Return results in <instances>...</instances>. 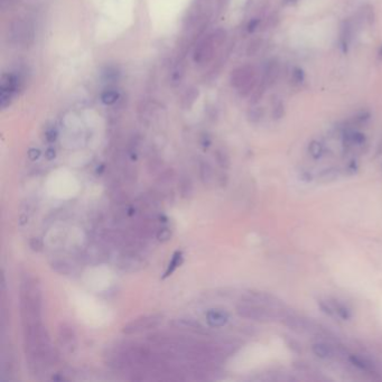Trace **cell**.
<instances>
[{"instance_id":"6da1fadb","label":"cell","mask_w":382,"mask_h":382,"mask_svg":"<svg viewBox=\"0 0 382 382\" xmlns=\"http://www.w3.org/2000/svg\"><path fill=\"white\" fill-rule=\"evenodd\" d=\"M237 314L242 319L259 322V323H269L277 320H282L285 313H278L258 304L241 301L236 307Z\"/></svg>"},{"instance_id":"7a4b0ae2","label":"cell","mask_w":382,"mask_h":382,"mask_svg":"<svg viewBox=\"0 0 382 382\" xmlns=\"http://www.w3.org/2000/svg\"><path fill=\"white\" fill-rule=\"evenodd\" d=\"M242 301L255 303V304H258V305L267 307V308H269V310H273V311H276L278 313H286L287 312L286 310H285L284 303L280 301L278 297L271 295V294H269V293L255 292V291L248 292V293H246V295L242 297Z\"/></svg>"},{"instance_id":"3957f363","label":"cell","mask_w":382,"mask_h":382,"mask_svg":"<svg viewBox=\"0 0 382 382\" xmlns=\"http://www.w3.org/2000/svg\"><path fill=\"white\" fill-rule=\"evenodd\" d=\"M280 321L285 326L296 333H319L320 331L319 326L314 322L297 314H291V313L286 312Z\"/></svg>"},{"instance_id":"277c9868","label":"cell","mask_w":382,"mask_h":382,"mask_svg":"<svg viewBox=\"0 0 382 382\" xmlns=\"http://www.w3.org/2000/svg\"><path fill=\"white\" fill-rule=\"evenodd\" d=\"M164 316L162 314H151L147 316H142L135 321L128 323L125 328L122 329V332L127 335L140 333L142 331L151 330L159 326L163 322Z\"/></svg>"},{"instance_id":"5b68a950","label":"cell","mask_w":382,"mask_h":382,"mask_svg":"<svg viewBox=\"0 0 382 382\" xmlns=\"http://www.w3.org/2000/svg\"><path fill=\"white\" fill-rule=\"evenodd\" d=\"M319 306L325 315L334 317V319L349 321L352 317V312L347 304L340 302L338 299H325V301H320Z\"/></svg>"},{"instance_id":"8992f818","label":"cell","mask_w":382,"mask_h":382,"mask_svg":"<svg viewBox=\"0 0 382 382\" xmlns=\"http://www.w3.org/2000/svg\"><path fill=\"white\" fill-rule=\"evenodd\" d=\"M20 77L17 74H8L2 77L1 86H0V104L1 108H6L11 102L13 95L20 87Z\"/></svg>"},{"instance_id":"52a82bcc","label":"cell","mask_w":382,"mask_h":382,"mask_svg":"<svg viewBox=\"0 0 382 382\" xmlns=\"http://www.w3.org/2000/svg\"><path fill=\"white\" fill-rule=\"evenodd\" d=\"M144 258H142L138 250L123 249L121 255L119 256L117 266L127 273H136L144 267Z\"/></svg>"},{"instance_id":"ba28073f","label":"cell","mask_w":382,"mask_h":382,"mask_svg":"<svg viewBox=\"0 0 382 382\" xmlns=\"http://www.w3.org/2000/svg\"><path fill=\"white\" fill-rule=\"evenodd\" d=\"M232 84L243 93H248L254 89L255 72L251 66H242L237 68L232 74Z\"/></svg>"},{"instance_id":"9c48e42d","label":"cell","mask_w":382,"mask_h":382,"mask_svg":"<svg viewBox=\"0 0 382 382\" xmlns=\"http://www.w3.org/2000/svg\"><path fill=\"white\" fill-rule=\"evenodd\" d=\"M17 370V359L16 354L13 352L12 348H8L3 350L2 352V362H1V374L2 379L11 380Z\"/></svg>"},{"instance_id":"30bf717a","label":"cell","mask_w":382,"mask_h":382,"mask_svg":"<svg viewBox=\"0 0 382 382\" xmlns=\"http://www.w3.org/2000/svg\"><path fill=\"white\" fill-rule=\"evenodd\" d=\"M173 325L176 329L187 331V332L199 334V335H209L210 332L205 326L202 325L200 322L190 320V319H178L173 322Z\"/></svg>"},{"instance_id":"8fae6325","label":"cell","mask_w":382,"mask_h":382,"mask_svg":"<svg viewBox=\"0 0 382 382\" xmlns=\"http://www.w3.org/2000/svg\"><path fill=\"white\" fill-rule=\"evenodd\" d=\"M58 337H59V341H61L62 345H64V348H66L68 350H72L73 348L75 347V344H76L75 332L70 324L63 323V324L59 325Z\"/></svg>"},{"instance_id":"7c38bea8","label":"cell","mask_w":382,"mask_h":382,"mask_svg":"<svg viewBox=\"0 0 382 382\" xmlns=\"http://www.w3.org/2000/svg\"><path fill=\"white\" fill-rule=\"evenodd\" d=\"M229 314L223 310H210L206 313V321L212 328H221L228 323Z\"/></svg>"},{"instance_id":"4fadbf2b","label":"cell","mask_w":382,"mask_h":382,"mask_svg":"<svg viewBox=\"0 0 382 382\" xmlns=\"http://www.w3.org/2000/svg\"><path fill=\"white\" fill-rule=\"evenodd\" d=\"M349 361L351 362V365L358 368L359 370L365 371V372H374L375 371V365L372 363L369 359H367L359 354H350Z\"/></svg>"},{"instance_id":"5bb4252c","label":"cell","mask_w":382,"mask_h":382,"mask_svg":"<svg viewBox=\"0 0 382 382\" xmlns=\"http://www.w3.org/2000/svg\"><path fill=\"white\" fill-rule=\"evenodd\" d=\"M312 351L322 360H329L334 357V349L326 342H316L312 345Z\"/></svg>"},{"instance_id":"9a60e30c","label":"cell","mask_w":382,"mask_h":382,"mask_svg":"<svg viewBox=\"0 0 382 382\" xmlns=\"http://www.w3.org/2000/svg\"><path fill=\"white\" fill-rule=\"evenodd\" d=\"M342 175V172H341V169L339 167H330V168H326L324 170H322V172L319 174V177H317V181H319V183H322V184H326V183H331V182H334L337 181V179Z\"/></svg>"},{"instance_id":"2e32d148","label":"cell","mask_w":382,"mask_h":382,"mask_svg":"<svg viewBox=\"0 0 382 382\" xmlns=\"http://www.w3.org/2000/svg\"><path fill=\"white\" fill-rule=\"evenodd\" d=\"M199 173H200V178L201 182L204 184V185H210L211 183L213 182L214 179V172L213 168L208 162H201L200 163V167H199Z\"/></svg>"},{"instance_id":"e0dca14e","label":"cell","mask_w":382,"mask_h":382,"mask_svg":"<svg viewBox=\"0 0 382 382\" xmlns=\"http://www.w3.org/2000/svg\"><path fill=\"white\" fill-rule=\"evenodd\" d=\"M178 188H179V193H181V196L183 199H190L193 194V184L191 178L188 177V175H182L179 177V182H178Z\"/></svg>"},{"instance_id":"ac0fdd59","label":"cell","mask_w":382,"mask_h":382,"mask_svg":"<svg viewBox=\"0 0 382 382\" xmlns=\"http://www.w3.org/2000/svg\"><path fill=\"white\" fill-rule=\"evenodd\" d=\"M279 74V65L275 61H271L268 63V65L266 67V72H265V84L267 85H271L275 83V81L277 80Z\"/></svg>"},{"instance_id":"d6986e66","label":"cell","mask_w":382,"mask_h":382,"mask_svg":"<svg viewBox=\"0 0 382 382\" xmlns=\"http://www.w3.org/2000/svg\"><path fill=\"white\" fill-rule=\"evenodd\" d=\"M183 262V252L182 251H176L174 252V255L172 257V259H170L169 264H168V267L166 271H165V275H164V278L166 277H169L170 275H172L175 270H176L179 266L182 265Z\"/></svg>"},{"instance_id":"ffe728a7","label":"cell","mask_w":382,"mask_h":382,"mask_svg":"<svg viewBox=\"0 0 382 382\" xmlns=\"http://www.w3.org/2000/svg\"><path fill=\"white\" fill-rule=\"evenodd\" d=\"M50 267H52V269L55 271V273H57L59 275L67 276L72 273L71 265L65 260H54L52 264H50Z\"/></svg>"},{"instance_id":"44dd1931","label":"cell","mask_w":382,"mask_h":382,"mask_svg":"<svg viewBox=\"0 0 382 382\" xmlns=\"http://www.w3.org/2000/svg\"><path fill=\"white\" fill-rule=\"evenodd\" d=\"M215 160L218 163L219 166L223 169H228L231 165V160H230V156L227 153V150H224L222 148H219L215 151Z\"/></svg>"},{"instance_id":"7402d4cb","label":"cell","mask_w":382,"mask_h":382,"mask_svg":"<svg viewBox=\"0 0 382 382\" xmlns=\"http://www.w3.org/2000/svg\"><path fill=\"white\" fill-rule=\"evenodd\" d=\"M308 153L312 156V158L320 159L322 156L324 155V146L319 140H313L311 141L310 146H308Z\"/></svg>"},{"instance_id":"603a6c76","label":"cell","mask_w":382,"mask_h":382,"mask_svg":"<svg viewBox=\"0 0 382 382\" xmlns=\"http://www.w3.org/2000/svg\"><path fill=\"white\" fill-rule=\"evenodd\" d=\"M118 92L114 90H107L101 95V100H102V102L105 104H112L118 100Z\"/></svg>"},{"instance_id":"cb8c5ba5","label":"cell","mask_w":382,"mask_h":382,"mask_svg":"<svg viewBox=\"0 0 382 382\" xmlns=\"http://www.w3.org/2000/svg\"><path fill=\"white\" fill-rule=\"evenodd\" d=\"M172 230L169 228H160L156 232V238L159 242H167L172 238Z\"/></svg>"},{"instance_id":"d4e9b609","label":"cell","mask_w":382,"mask_h":382,"mask_svg":"<svg viewBox=\"0 0 382 382\" xmlns=\"http://www.w3.org/2000/svg\"><path fill=\"white\" fill-rule=\"evenodd\" d=\"M265 116V112H264V109L262 108H254L251 109L249 113H248V117H249V120L251 122H259L262 118H264Z\"/></svg>"},{"instance_id":"484cf974","label":"cell","mask_w":382,"mask_h":382,"mask_svg":"<svg viewBox=\"0 0 382 382\" xmlns=\"http://www.w3.org/2000/svg\"><path fill=\"white\" fill-rule=\"evenodd\" d=\"M29 247L33 251H36V252L42 251L44 247L43 240L40 238H31L29 241Z\"/></svg>"},{"instance_id":"4316f807","label":"cell","mask_w":382,"mask_h":382,"mask_svg":"<svg viewBox=\"0 0 382 382\" xmlns=\"http://www.w3.org/2000/svg\"><path fill=\"white\" fill-rule=\"evenodd\" d=\"M284 112H285L284 104L280 102V101H278V102L274 105L273 117L276 119V120H278V119L284 117Z\"/></svg>"},{"instance_id":"83f0119b","label":"cell","mask_w":382,"mask_h":382,"mask_svg":"<svg viewBox=\"0 0 382 382\" xmlns=\"http://www.w3.org/2000/svg\"><path fill=\"white\" fill-rule=\"evenodd\" d=\"M292 77H293V81L295 82V83H302L303 80H304V73L301 68L296 67L292 73Z\"/></svg>"},{"instance_id":"f1b7e54d","label":"cell","mask_w":382,"mask_h":382,"mask_svg":"<svg viewBox=\"0 0 382 382\" xmlns=\"http://www.w3.org/2000/svg\"><path fill=\"white\" fill-rule=\"evenodd\" d=\"M260 46H261L260 40H254V42L250 44V47H249V49H248V53H249L250 55L257 53L258 49L260 48Z\"/></svg>"},{"instance_id":"f546056e","label":"cell","mask_w":382,"mask_h":382,"mask_svg":"<svg viewBox=\"0 0 382 382\" xmlns=\"http://www.w3.org/2000/svg\"><path fill=\"white\" fill-rule=\"evenodd\" d=\"M45 137H46V139H47L48 142H53V141H55V139H56L57 132H56V130H54V129H49V130L46 131Z\"/></svg>"},{"instance_id":"4dcf8cb0","label":"cell","mask_w":382,"mask_h":382,"mask_svg":"<svg viewBox=\"0 0 382 382\" xmlns=\"http://www.w3.org/2000/svg\"><path fill=\"white\" fill-rule=\"evenodd\" d=\"M40 156V151L39 149H36V148H31L28 150V157L30 160H36L38 159Z\"/></svg>"},{"instance_id":"1f68e13d","label":"cell","mask_w":382,"mask_h":382,"mask_svg":"<svg viewBox=\"0 0 382 382\" xmlns=\"http://www.w3.org/2000/svg\"><path fill=\"white\" fill-rule=\"evenodd\" d=\"M218 182H219V185L221 186H225L228 183V175L225 173H220L219 176H218Z\"/></svg>"},{"instance_id":"d6a6232c","label":"cell","mask_w":382,"mask_h":382,"mask_svg":"<svg viewBox=\"0 0 382 382\" xmlns=\"http://www.w3.org/2000/svg\"><path fill=\"white\" fill-rule=\"evenodd\" d=\"M55 155H56V153H55V150H54V148H48L47 150H46V153H45V156H46V158H47V159H53V158H55Z\"/></svg>"},{"instance_id":"836d02e7","label":"cell","mask_w":382,"mask_h":382,"mask_svg":"<svg viewBox=\"0 0 382 382\" xmlns=\"http://www.w3.org/2000/svg\"><path fill=\"white\" fill-rule=\"evenodd\" d=\"M258 24H259V20H256V19H254V20H251L250 22H249V25H248V30H249V31H252V30H255L256 28H257V27H258Z\"/></svg>"},{"instance_id":"e575fe53","label":"cell","mask_w":382,"mask_h":382,"mask_svg":"<svg viewBox=\"0 0 382 382\" xmlns=\"http://www.w3.org/2000/svg\"><path fill=\"white\" fill-rule=\"evenodd\" d=\"M380 56L382 57V47H381V49H380Z\"/></svg>"}]
</instances>
